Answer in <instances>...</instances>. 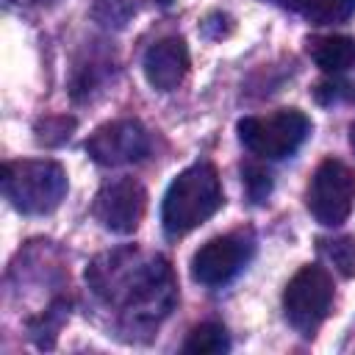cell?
Instances as JSON below:
<instances>
[{
    "mask_svg": "<svg viewBox=\"0 0 355 355\" xmlns=\"http://www.w3.org/2000/svg\"><path fill=\"white\" fill-rule=\"evenodd\" d=\"M352 97V86L341 83V80H324L316 86V100L319 103H338V100H349Z\"/></svg>",
    "mask_w": 355,
    "mask_h": 355,
    "instance_id": "19",
    "label": "cell"
},
{
    "mask_svg": "<svg viewBox=\"0 0 355 355\" xmlns=\"http://www.w3.org/2000/svg\"><path fill=\"white\" fill-rule=\"evenodd\" d=\"M280 3L313 25L344 22L355 14V0H280Z\"/></svg>",
    "mask_w": 355,
    "mask_h": 355,
    "instance_id": "12",
    "label": "cell"
},
{
    "mask_svg": "<svg viewBox=\"0 0 355 355\" xmlns=\"http://www.w3.org/2000/svg\"><path fill=\"white\" fill-rule=\"evenodd\" d=\"M136 14V0H94L92 17L103 28H125Z\"/></svg>",
    "mask_w": 355,
    "mask_h": 355,
    "instance_id": "17",
    "label": "cell"
},
{
    "mask_svg": "<svg viewBox=\"0 0 355 355\" xmlns=\"http://www.w3.org/2000/svg\"><path fill=\"white\" fill-rule=\"evenodd\" d=\"M252 255L250 233H227L205 241L191 258V277L202 286H225Z\"/></svg>",
    "mask_w": 355,
    "mask_h": 355,
    "instance_id": "9",
    "label": "cell"
},
{
    "mask_svg": "<svg viewBox=\"0 0 355 355\" xmlns=\"http://www.w3.org/2000/svg\"><path fill=\"white\" fill-rule=\"evenodd\" d=\"M86 283L94 297L114 308L125 333L155 330L178 302V283L164 255L119 247L97 255L86 266Z\"/></svg>",
    "mask_w": 355,
    "mask_h": 355,
    "instance_id": "1",
    "label": "cell"
},
{
    "mask_svg": "<svg viewBox=\"0 0 355 355\" xmlns=\"http://www.w3.org/2000/svg\"><path fill=\"white\" fill-rule=\"evenodd\" d=\"M147 211V191L136 178H114L100 186L92 202L94 219L119 236L136 233Z\"/></svg>",
    "mask_w": 355,
    "mask_h": 355,
    "instance_id": "7",
    "label": "cell"
},
{
    "mask_svg": "<svg viewBox=\"0 0 355 355\" xmlns=\"http://www.w3.org/2000/svg\"><path fill=\"white\" fill-rule=\"evenodd\" d=\"M305 205L319 225H341L355 205V172L338 158H324L308 183Z\"/></svg>",
    "mask_w": 355,
    "mask_h": 355,
    "instance_id": "6",
    "label": "cell"
},
{
    "mask_svg": "<svg viewBox=\"0 0 355 355\" xmlns=\"http://www.w3.org/2000/svg\"><path fill=\"white\" fill-rule=\"evenodd\" d=\"M227 349H230V336L216 322L197 324L189 333V338L183 341V352H189V355H222Z\"/></svg>",
    "mask_w": 355,
    "mask_h": 355,
    "instance_id": "14",
    "label": "cell"
},
{
    "mask_svg": "<svg viewBox=\"0 0 355 355\" xmlns=\"http://www.w3.org/2000/svg\"><path fill=\"white\" fill-rule=\"evenodd\" d=\"M319 252L336 266L341 277H355V236H338L319 241Z\"/></svg>",
    "mask_w": 355,
    "mask_h": 355,
    "instance_id": "15",
    "label": "cell"
},
{
    "mask_svg": "<svg viewBox=\"0 0 355 355\" xmlns=\"http://www.w3.org/2000/svg\"><path fill=\"white\" fill-rule=\"evenodd\" d=\"M222 183L211 161H197L175 175L161 202V225L166 236L178 239L208 222L222 208Z\"/></svg>",
    "mask_w": 355,
    "mask_h": 355,
    "instance_id": "2",
    "label": "cell"
},
{
    "mask_svg": "<svg viewBox=\"0 0 355 355\" xmlns=\"http://www.w3.org/2000/svg\"><path fill=\"white\" fill-rule=\"evenodd\" d=\"M75 116H67V114H55V116H44L33 125V133H36V144L42 147H58L64 144L72 130H75Z\"/></svg>",
    "mask_w": 355,
    "mask_h": 355,
    "instance_id": "16",
    "label": "cell"
},
{
    "mask_svg": "<svg viewBox=\"0 0 355 355\" xmlns=\"http://www.w3.org/2000/svg\"><path fill=\"white\" fill-rule=\"evenodd\" d=\"M330 305H333V277L322 266L308 263L286 283L283 313L300 336L313 338L322 322L327 319Z\"/></svg>",
    "mask_w": 355,
    "mask_h": 355,
    "instance_id": "5",
    "label": "cell"
},
{
    "mask_svg": "<svg viewBox=\"0 0 355 355\" xmlns=\"http://www.w3.org/2000/svg\"><path fill=\"white\" fill-rule=\"evenodd\" d=\"M241 175H244V186H247V194L252 202H263L269 194H272V175L266 166L261 164H244L241 166Z\"/></svg>",
    "mask_w": 355,
    "mask_h": 355,
    "instance_id": "18",
    "label": "cell"
},
{
    "mask_svg": "<svg viewBox=\"0 0 355 355\" xmlns=\"http://www.w3.org/2000/svg\"><path fill=\"white\" fill-rule=\"evenodd\" d=\"M67 316H69V302L55 300L44 313H39L36 319H28V330H31L33 344L42 347V349H53L55 338H58V330L67 322Z\"/></svg>",
    "mask_w": 355,
    "mask_h": 355,
    "instance_id": "13",
    "label": "cell"
},
{
    "mask_svg": "<svg viewBox=\"0 0 355 355\" xmlns=\"http://www.w3.org/2000/svg\"><path fill=\"white\" fill-rule=\"evenodd\" d=\"M305 44H308V55L322 72L336 75L355 67V39L349 36H313Z\"/></svg>",
    "mask_w": 355,
    "mask_h": 355,
    "instance_id": "11",
    "label": "cell"
},
{
    "mask_svg": "<svg viewBox=\"0 0 355 355\" xmlns=\"http://www.w3.org/2000/svg\"><path fill=\"white\" fill-rule=\"evenodd\" d=\"M144 78L155 92H172L183 83L189 72V50L180 36L158 39L144 53Z\"/></svg>",
    "mask_w": 355,
    "mask_h": 355,
    "instance_id": "10",
    "label": "cell"
},
{
    "mask_svg": "<svg viewBox=\"0 0 355 355\" xmlns=\"http://www.w3.org/2000/svg\"><path fill=\"white\" fill-rule=\"evenodd\" d=\"M6 200L31 216L50 214L67 197V172L58 161H6L0 169Z\"/></svg>",
    "mask_w": 355,
    "mask_h": 355,
    "instance_id": "3",
    "label": "cell"
},
{
    "mask_svg": "<svg viewBox=\"0 0 355 355\" xmlns=\"http://www.w3.org/2000/svg\"><path fill=\"white\" fill-rule=\"evenodd\" d=\"M86 153L100 166L136 164L150 153V136L139 119H114L86 139Z\"/></svg>",
    "mask_w": 355,
    "mask_h": 355,
    "instance_id": "8",
    "label": "cell"
},
{
    "mask_svg": "<svg viewBox=\"0 0 355 355\" xmlns=\"http://www.w3.org/2000/svg\"><path fill=\"white\" fill-rule=\"evenodd\" d=\"M311 133V119L300 108H280L269 116H244L239 119L241 144L266 161H280L294 155Z\"/></svg>",
    "mask_w": 355,
    "mask_h": 355,
    "instance_id": "4",
    "label": "cell"
},
{
    "mask_svg": "<svg viewBox=\"0 0 355 355\" xmlns=\"http://www.w3.org/2000/svg\"><path fill=\"white\" fill-rule=\"evenodd\" d=\"M158 3H161V6H169V3H172V0H158Z\"/></svg>",
    "mask_w": 355,
    "mask_h": 355,
    "instance_id": "20",
    "label": "cell"
}]
</instances>
